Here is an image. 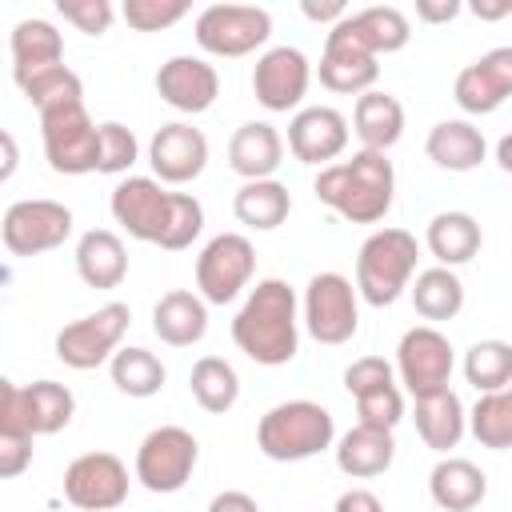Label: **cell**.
<instances>
[{"label": "cell", "instance_id": "obj_1", "mask_svg": "<svg viewBox=\"0 0 512 512\" xmlns=\"http://www.w3.org/2000/svg\"><path fill=\"white\" fill-rule=\"evenodd\" d=\"M300 296L288 280L268 276L248 288L244 304L232 316V340L236 348L264 368H280L296 360L300 352Z\"/></svg>", "mask_w": 512, "mask_h": 512}, {"label": "cell", "instance_id": "obj_2", "mask_svg": "<svg viewBox=\"0 0 512 512\" xmlns=\"http://www.w3.org/2000/svg\"><path fill=\"white\" fill-rule=\"evenodd\" d=\"M312 192L348 224H376L388 216L396 196V172L388 152H352V160H336L316 172Z\"/></svg>", "mask_w": 512, "mask_h": 512}, {"label": "cell", "instance_id": "obj_3", "mask_svg": "<svg viewBox=\"0 0 512 512\" xmlns=\"http://www.w3.org/2000/svg\"><path fill=\"white\" fill-rule=\"evenodd\" d=\"M336 444V420L316 400H280L256 424V448L276 464L312 460Z\"/></svg>", "mask_w": 512, "mask_h": 512}, {"label": "cell", "instance_id": "obj_4", "mask_svg": "<svg viewBox=\"0 0 512 512\" xmlns=\"http://www.w3.org/2000/svg\"><path fill=\"white\" fill-rule=\"evenodd\" d=\"M420 244L408 228H376L356 252V292L372 308L396 304L416 280Z\"/></svg>", "mask_w": 512, "mask_h": 512}, {"label": "cell", "instance_id": "obj_5", "mask_svg": "<svg viewBox=\"0 0 512 512\" xmlns=\"http://www.w3.org/2000/svg\"><path fill=\"white\" fill-rule=\"evenodd\" d=\"M128 324H132V308L124 300H108L96 312H88L56 332V340H52L56 360L76 372L112 364V356L120 352V340L128 336Z\"/></svg>", "mask_w": 512, "mask_h": 512}, {"label": "cell", "instance_id": "obj_6", "mask_svg": "<svg viewBox=\"0 0 512 512\" xmlns=\"http://www.w3.org/2000/svg\"><path fill=\"white\" fill-rule=\"evenodd\" d=\"M196 464H200V440L180 424H160L140 440L132 476L152 496H172L192 480Z\"/></svg>", "mask_w": 512, "mask_h": 512}, {"label": "cell", "instance_id": "obj_7", "mask_svg": "<svg viewBox=\"0 0 512 512\" xmlns=\"http://www.w3.org/2000/svg\"><path fill=\"white\" fill-rule=\"evenodd\" d=\"M44 160L60 176H88L100 164V124L88 116L84 100L40 112Z\"/></svg>", "mask_w": 512, "mask_h": 512}, {"label": "cell", "instance_id": "obj_8", "mask_svg": "<svg viewBox=\"0 0 512 512\" xmlns=\"http://www.w3.org/2000/svg\"><path fill=\"white\" fill-rule=\"evenodd\" d=\"M300 320L316 344H348L360 328V292L344 272H316L300 296Z\"/></svg>", "mask_w": 512, "mask_h": 512}, {"label": "cell", "instance_id": "obj_9", "mask_svg": "<svg viewBox=\"0 0 512 512\" xmlns=\"http://www.w3.org/2000/svg\"><path fill=\"white\" fill-rule=\"evenodd\" d=\"M452 368H456V348L436 324H416L400 336V344H396V380L404 384V392L412 400L444 392L452 384Z\"/></svg>", "mask_w": 512, "mask_h": 512}, {"label": "cell", "instance_id": "obj_10", "mask_svg": "<svg viewBox=\"0 0 512 512\" xmlns=\"http://www.w3.org/2000/svg\"><path fill=\"white\" fill-rule=\"evenodd\" d=\"M192 32H196V44L208 56L236 60V56H248V52H256V48L268 44L272 16L260 4H208L196 16Z\"/></svg>", "mask_w": 512, "mask_h": 512}, {"label": "cell", "instance_id": "obj_11", "mask_svg": "<svg viewBox=\"0 0 512 512\" xmlns=\"http://www.w3.org/2000/svg\"><path fill=\"white\" fill-rule=\"evenodd\" d=\"M72 208L48 196H28V200H12L4 208L0 220V240L12 256H40L60 248L72 236Z\"/></svg>", "mask_w": 512, "mask_h": 512}, {"label": "cell", "instance_id": "obj_12", "mask_svg": "<svg viewBox=\"0 0 512 512\" xmlns=\"http://www.w3.org/2000/svg\"><path fill=\"white\" fill-rule=\"evenodd\" d=\"M256 276V248L244 232L212 236L196 256V292L208 304H232Z\"/></svg>", "mask_w": 512, "mask_h": 512}, {"label": "cell", "instance_id": "obj_13", "mask_svg": "<svg viewBox=\"0 0 512 512\" xmlns=\"http://www.w3.org/2000/svg\"><path fill=\"white\" fill-rule=\"evenodd\" d=\"M128 464L116 452H80L64 468V500L80 512H112L128 500Z\"/></svg>", "mask_w": 512, "mask_h": 512}, {"label": "cell", "instance_id": "obj_14", "mask_svg": "<svg viewBox=\"0 0 512 512\" xmlns=\"http://www.w3.org/2000/svg\"><path fill=\"white\" fill-rule=\"evenodd\" d=\"M352 16V12H348ZM340 20L336 28H328L324 36V52H320V64H316V76L328 92H340V96H364L372 92L376 76H380V64L376 56L364 48V40L356 36L352 20Z\"/></svg>", "mask_w": 512, "mask_h": 512}, {"label": "cell", "instance_id": "obj_15", "mask_svg": "<svg viewBox=\"0 0 512 512\" xmlns=\"http://www.w3.org/2000/svg\"><path fill=\"white\" fill-rule=\"evenodd\" d=\"M308 84H312V64L300 48L276 44V48L256 56L252 92L268 112H300V104L308 96Z\"/></svg>", "mask_w": 512, "mask_h": 512}, {"label": "cell", "instance_id": "obj_16", "mask_svg": "<svg viewBox=\"0 0 512 512\" xmlns=\"http://www.w3.org/2000/svg\"><path fill=\"white\" fill-rule=\"evenodd\" d=\"M348 116L328 108V104H308L300 112H292L288 120V152L300 160V164H336L348 148Z\"/></svg>", "mask_w": 512, "mask_h": 512}, {"label": "cell", "instance_id": "obj_17", "mask_svg": "<svg viewBox=\"0 0 512 512\" xmlns=\"http://www.w3.org/2000/svg\"><path fill=\"white\" fill-rule=\"evenodd\" d=\"M168 200L172 192L156 180V176H124L116 188H112V220L140 244H156L160 240V228H164V216H168Z\"/></svg>", "mask_w": 512, "mask_h": 512}, {"label": "cell", "instance_id": "obj_18", "mask_svg": "<svg viewBox=\"0 0 512 512\" xmlns=\"http://www.w3.org/2000/svg\"><path fill=\"white\" fill-rule=\"evenodd\" d=\"M156 96L184 116H200L220 96V72L204 56H168L156 68Z\"/></svg>", "mask_w": 512, "mask_h": 512}, {"label": "cell", "instance_id": "obj_19", "mask_svg": "<svg viewBox=\"0 0 512 512\" xmlns=\"http://www.w3.org/2000/svg\"><path fill=\"white\" fill-rule=\"evenodd\" d=\"M148 164L160 184H192L208 168V136L184 120L160 124L148 140Z\"/></svg>", "mask_w": 512, "mask_h": 512}, {"label": "cell", "instance_id": "obj_20", "mask_svg": "<svg viewBox=\"0 0 512 512\" xmlns=\"http://www.w3.org/2000/svg\"><path fill=\"white\" fill-rule=\"evenodd\" d=\"M508 96H512V44L488 48L480 60L456 72L452 100L468 116H492Z\"/></svg>", "mask_w": 512, "mask_h": 512}, {"label": "cell", "instance_id": "obj_21", "mask_svg": "<svg viewBox=\"0 0 512 512\" xmlns=\"http://www.w3.org/2000/svg\"><path fill=\"white\" fill-rule=\"evenodd\" d=\"M284 164V136L268 120H244L228 140V168L248 180H272Z\"/></svg>", "mask_w": 512, "mask_h": 512}, {"label": "cell", "instance_id": "obj_22", "mask_svg": "<svg viewBox=\"0 0 512 512\" xmlns=\"http://www.w3.org/2000/svg\"><path fill=\"white\" fill-rule=\"evenodd\" d=\"M428 496L440 512H472L488 496V476L468 456H440L428 472Z\"/></svg>", "mask_w": 512, "mask_h": 512}, {"label": "cell", "instance_id": "obj_23", "mask_svg": "<svg viewBox=\"0 0 512 512\" xmlns=\"http://www.w3.org/2000/svg\"><path fill=\"white\" fill-rule=\"evenodd\" d=\"M152 332L168 348H192L208 332V300L192 288H172L152 304Z\"/></svg>", "mask_w": 512, "mask_h": 512}, {"label": "cell", "instance_id": "obj_24", "mask_svg": "<svg viewBox=\"0 0 512 512\" xmlns=\"http://www.w3.org/2000/svg\"><path fill=\"white\" fill-rule=\"evenodd\" d=\"M72 260H76L80 280L88 288H100V292L120 288L124 276H128V248L112 228H88L76 240V256Z\"/></svg>", "mask_w": 512, "mask_h": 512}, {"label": "cell", "instance_id": "obj_25", "mask_svg": "<svg viewBox=\"0 0 512 512\" xmlns=\"http://www.w3.org/2000/svg\"><path fill=\"white\" fill-rule=\"evenodd\" d=\"M336 468L352 480H372L384 476L396 460V440L388 428H372V424H352L340 440H336Z\"/></svg>", "mask_w": 512, "mask_h": 512}, {"label": "cell", "instance_id": "obj_26", "mask_svg": "<svg viewBox=\"0 0 512 512\" xmlns=\"http://www.w3.org/2000/svg\"><path fill=\"white\" fill-rule=\"evenodd\" d=\"M8 48H12V80L16 84L32 80L44 68L64 64V36L56 32L52 20H40V16L20 20L8 36Z\"/></svg>", "mask_w": 512, "mask_h": 512}, {"label": "cell", "instance_id": "obj_27", "mask_svg": "<svg viewBox=\"0 0 512 512\" xmlns=\"http://www.w3.org/2000/svg\"><path fill=\"white\" fill-rule=\"evenodd\" d=\"M424 152L444 172H472L488 156V140L472 120H440L428 128Z\"/></svg>", "mask_w": 512, "mask_h": 512}, {"label": "cell", "instance_id": "obj_28", "mask_svg": "<svg viewBox=\"0 0 512 512\" xmlns=\"http://www.w3.org/2000/svg\"><path fill=\"white\" fill-rule=\"evenodd\" d=\"M412 420H416V436L440 456H448L468 432V408L460 404V396L452 388H444L436 396H420L412 408Z\"/></svg>", "mask_w": 512, "mask_h": 512}, {"label": "cell", "instance_id": "obj_29", "mask_svg": "<svg viewBox=\"0 0 512 512\" xmlns=\"http://www.w3.org/2000/svg\"><path fill=\"white\" fill-rule=\"evenodd\" d=\"M352 132H356L360 148H368V152H388V148L404 136V104H400L392 92H380V88L356 96Z\"/></svg>", "mask_w": 512, "mask_h": 512}, {"label": "cell", "instance_id": "obj_30", "mask_svg": "<svg viewBox=\"0 0 512 512\" xmlns=\"http://www.w3.org/2000/svg\"><path fill=\"white\" fill-rule=\"evenodd\" d=\"M424 244H428V252L436 256L440 268H460V264H468V260L480 252L484 232H480V224H476L472 212L448 208V212H436V216L428 220Z\"/></svg>", "mask_w": 512, "mask_h": 512}, {"label": "cell", "instance_id": "obj_31", "mask_svg": "<svg viewBox=\"0 0 512 512\" xmlns=\"http://www.w3.org/2000/svg\"><path fill=\"white\" fill-rule=\"evenodd\" d=\"M292 212V192L288 184H280L276 176L272 180H248L236 188L232 196V216L244 224V228H256V232H272L288 220Z\"/></svg>", "mask_w": 512, "mask_h": 512}, {"label": "cell", "instance_id": "obj_32", "mask_svg": "<svg viewBox=\"0 0 512 512\" xmlns=\"http://www.w3.org/2000/svg\"><path fill=\"white\" fill-rule=\"evenodd\" d=\"M412 308L424 324H440V320H456L464 308V280L456 276V268H424L416 272V280L408 284Z\"/></svg>", "mask_w": 512, "mask_h": 512}, {"label": "cell", "instance_id": "obj_33", "mask_svg": "<svg viewBox=\"0 0 512 512\" xmlns=\"http://www.w3.org/2000/svg\"><path fill=\"white\" fill-rule=\"evenodd\" d=\"M188 392L204 412L224 416L240 400V376L224 356H200L188 372Z\"/></svg>", "mask_w": 512, "mask_h": 512}, {"label": "cell", "instance_id": "obj_34", "mask_svg": "<svg viewBox=\"0 0 512 512\" xmlns=\"http://www.w3.org/2000/svg\"><path fill=\"white\" fill-rule=\"evenodd\" d=\"M348 20H352L356 36L364 40V48H368L376 60H380V56H392V52H400V48H408V40H412V24H408V16H404L396 4H368V8L352 12Z\"/></svg>", "mask_w": 512, "mask_h": 512}, {"label": "cell", "instance_id": "obj_35", "mask_svg": "<svg viewBox=\"0 0 512 512\" xmlns=\"http://www.w3.org/2000/svg\"><path fill=\"white\" fill-rule=\"evenodd\" d=\"M108 376H112L116 392H124V396H132V400H148V396H156V392L164 388L168 368L160 364V356H156V352L128 344V348H120V352L112 356Z\"/></svg>", "mask_w": 512, "mask_h": 512}, {"label": "cell", "instance_id": "obj_36", "mask_svg": "<svg viewBox=\"0 0 512 512\" xmlns=\"http://www.w3.org/2000/svg\"><path fill=\"white\" fill-rule=\"evenodd\" d=\"M24 404H28V424L36 436H56L60 428L72 424L76 416V396L60 380H36L24 384Z\"/></svg>", "mask_w": 512, "mask_h": 512}, {"label": "cell", "instance_id": "obj_37", "mask_svg": "<svg viewBox=\"0 0 512 512\" xmlns=\"http://www.w3.org/2000/svg\"><path fill=\"white\" fill-rule=\"evenodd\" d=\"M464 380L484 396V392H504L512 384V344L508 340H476L464 352Z\"/></svg>", "mask_w": 512, "mask_h": 512}, {"label": "cell", "instance_id": "obj_38", "mask_svg": "<svg viewBox=\"0 0 512 512\" xmlns=\"http://www.w3.org/2000/svg\"><path fill=\"white\" fill-rule=\"evenodd\" d=\"M468 432L484 444V448H512V388L504 392H484L472 412H468Z\"/></svg>", "mask_w": 512, "mask_h": 512}, {"label": "cell", "instance_id": "obj_39", "mask_svg": "<svg viewBox=\"0 0 512 512\" xmlns=\"http://www.w3.org/2000/svg\"><path fill=\"white\" fill-rule=\"evenodd\" d=\"M20 92L28 96V104L36 112H52V108H64V104L84 100V84H80V76L68 64H56V68L36 72L32 80L20 84Z\"/></svg>", "mask_w": 512, "mask_h": 512}, {"label": "cell", "instance_id": "obj_40", "mask_svg": "<svg viewBox=\"0 0 512 512\" xmlns=\"http://www.w3.org/2000/svg\"><path fill=\"white\" fill-rule=\"evenodd\" d=\"M200 232H204V204L192 192H172L168 216H164V228H160L156 244L164 252H180V248H192V240Z\"/></svg>", "mask_w": 512, "mask_h": 512}, {"label": "cell", "instance_id": "obj_41", "mask_svg": "<svg viewBox=\"0 0 512 512\" xmlns=\"http://www.w3.org/2000/svg\"><path fill=\"white\" fill-rule=\"evenodd\" d=\"M136 160H140L136 132H132L128 124H120V120H104V124H100V164H96V172L120 176V172H128Z\"/></svg>", "mask_w": 512, "mask_h": 512}, {"label": "cell", "instance_id": "obj_42", "mask_svg": "<svg viewBox=\"0 0 512 512\" xmlns=\"http://www.w3.org/2000/svg\"><path fill=\"white\" fill-rule=\"evenodd\" d=\"M356 400V424H372V428H396L400 420H404V392H400V384H380V388H372V392H360V396H352Z\"/></svg>", "mask_w": 512, "mask_h": 512}, {"label": "cell", "instance_id": "obj_43", "mask_svg": "<svg viewBox=\"0 0 512 512\" xmlns=\"http://www.w3.org/2000/svg\"><path fill=\"white\" fill-rule=\"evenodd\" d=\"M120 16L136 32H160L188 16V0H124Z\"/></svg>", "mask_w": 512, "mask_h": 512}, {"label": "cell", "instance_id": "obj_44", "mask_svg": "<svg viewBox=\"0 0 512 512\" xmlns=\"http://www.w3.org/2000/svg\"><path fill=\"white\" fill-rule=\"evenodd\" d=\"M56 12L84 36H104L116 20V8L108 0H56Z\"/></svg>", "mask_w": 512, "mask_h": 512}, {"label": "cell", "instance_id": "obj_45", "mask_svg": "<svg viewBox=\"0 0 512 512\" xmlns=\"http://www.w3.org/2000/svg\"><path fill=\"white\" fill-rule=\"evenodd\" d=\"M380 384H400L396 380V368L384 360V356H360L344 368V388L348 396H360V392H372Z\"/></svg>", "mask_w": 512, "mask_h": 512}, {"label": "cell", "instance_id": "obj_46", "mask_svg": "<svg viewBox=\"0 0 512 512\" xmlns=\"http://www.w3.org/2000/svg\"><path fill=\"white\" fill-rule=\"evenodd\" d=\"M32 440L36 436H8V432H0V476L4 480H16L32 464Z\"/></svg>", "mask_w": 512, "mask_h": 512}, {"label": "cell", "instance_id": "obj_47", "mask_svg": "<svg viewBox=\"0 0 512 512\" xmlns=\"http://www.w3.org/2000/svg\"><path fill=\"white\" fill-rule=\"evenodd\" d=\"M300 12H304L308 20H316V24L336 28V24L348 16V4H344V0H304V4H300Z\"/></svg>", "mask_w": 512, "mask_h": 512}, {"label": "cell", "instance_id": "obj_48", "mask_svg": "<svg viewBox=\"0 0 512 512\" xmlns=\"http://www.w3.org/2000/svg\"><path fill=\"white\" fill-rule=\"evenodd\" d=\"M460 12H464L460 0H416V20H424V24H448Z\"/></svg>", "mask_w": 512, "mask_h": 512}, {"label": "cell", "instance_id": "obj_49", "mask_svg": "<svg viewBox=\"0 0 512 512\" xmlns=\"http://www.w3.org/2000/svg\"><path fill=\"white\" fill-rule=\"evenodd\" d=\"M208 512H260V504H256V496H248L240 488H224L208 500Z\"/></svg>", "mask_w": 512, "mask_h": 512}, {"label": "cell", "instance_id": "obj_50", "mask_svg": "<svg viewBox=\"0 0 512 512\" xmlns=\"http://www.w3.org/2000/svg\"><path fill=\"white\" fill-rule=\"evenodd\" d=\"M332 512H384V504H380V496L368 492V488H348V492L336 496V508H332Z\"/></svg>", "mask_w": 512, "mask_h": 512}, {"label": "cell", "instance_id": "obj_51", "mask_svg": "<svg viewBox=\"0 0 512 512\" xmlns=\"http://www.w3.org/2000/svg\"><path fill=\"white\" fill-rule=\"evenodd\" d=\"M468 12H472L476 20H500V16L512 12V0H496V4H492V0H476Z\"/></svg>", "mask_w": 512, "mask_h": 512}, {"label": "cell", "instance_id": "obj_52", "mask_svg": "<svg viewBox=\"0 0 512 512\" xmlns=\"http://www.w3.org/2000/svg\"><path fill=\"white\" fill-rule=\"evenodd\" d=\"M0 144H4V168H0V180H12V172H16V140H12V132H0Z\"/></svg>", "mask_w": 512, "mask_h": 512}, {"label": "cell", "instance_id": "obj_53", "mask_svg": "<svg viewBox=\"0 0 512 512\" xmlns=\"http://www.w3.org/2000/svg\"><path fill=\"white\" fill-rule=\"evenodd\" d=\"M496 164H500V172H508V176H512V132L496 140Z\"/></svg>", "mask_w": 512, "mask_h": 512}, {"label": "cell", "instance_id": "obj_54", "mask_svg": "<svg viewBox=\"0 0 512 512\" xmlns=\"http://www.w3.org/2000/svg\"><path fill=\"white\" fill-rule=\"evenodd\" d=\"M508 388H512V384H508Z\"/></svg>", "mask_w": 512, "mask_h": 512}]
</instances>
